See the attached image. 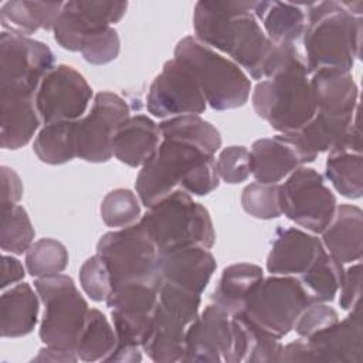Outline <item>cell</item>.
Segmentation results:
<instances>
[{
  "instance_id": "obj_1",
  "label": "cell",
  "mask_w": 363,
  "mask_h": 363,
  "mask_svg": "<svg viewBox=\"0 0 363 363\" xmlns=\"http://www.w3.org/2000/svg\"><path fill=\"white\" fill-rule=\"evenodd\" d=\"M255 1H197L193 11L196 38L228 55L252 79H264L277 44L254 14Z\"/></svg>"
},
{
  "instance_id": "obj_2",
  "label": "cell",
  "mask_w": 363,
  "mask_h": 363,
  "mask_svg": "<svg viewBox=\"0 0 363 363\" xmlns=\"http://www.w3.org/2000/svg\"><path fill=\"white\" fill-rule=\"evenodd\" d=\"M255 113L279 135H292L316 113L305 58L295 44L279 45L269 75L251 95Z\"/></svg>"
},
{
  "instance_id": "obj_3",
  "label": "cell",
  "mask_w": 363,
  "mask_h": 363,
  "mask_svg": "<svg viewBox=\"0 0 363 363\" xmlns=\"http://www.w3.org/2000/svg\"><path fill=\"white\" fill-rule=\"evenodd\" d=\"M220 186L216 157L176 139H164L155 156L140 167L135 189L140 203L149 208L176 190L207 196Z\"/></svg>"
},
{
  "instance_id": "obj_4",
  "label": "cell",
  "mask_w": 363,
  "mask_h": 363,
  "mask_svg": "<svg viewBox=\"0 0 363 363\" xmlns=\"http://www.w3.org/2000/svg\"><path fill=\"white\" fill-rule=\"evenodd\" d=\"M303 31L308 74L322 68L352 71L360 57L363 18L352 14L343 1L306 3Z\"/></svg>"
},
{
  "instance_id": "obj_5",
  "label": "cell",
  "mask_w": 363,
  "mask_h": 363,
  "mask_svg": "<svg viewBox=\"0 0 363 363\" xmlns=\"http://www.w3.org/2000/svg\"><path fill=\"white\" fill-rule=\"evenodd\" d=\"M139 223L155 241L160 254L184 247L211 248L216 231L208 210L191 194L176 190L147 208Z\"/></svg>"
},
{
  "instance_id": "obj_6",
  "label": "cell",
  "mask_w": 363,
  "mask_h": 363,
  "mask_svg": "<svg viewBox=\"0 0 363 363\" xmlns=\"http://www.w3.org/2000/svg\"><path fill=\"white\" fill-rule=\"evenodd\" d=\"M174 58L193 72L213 109L228 111L247 104L251 81L244 69L194 35L183 37L176 44Z\"/></svg>"
},
{
  "instance_id": "obj_7",
  "label": "cell",
  "mask_w": 363,
  "mask_h": 363,
  "mask_svg": "<svg viewBox=\"0 0 363 363\" xmlns=\"http://www.w3.org/2000/svg\"><path fill=\"white\" fill-rule=\"evenodd\" d=\"M159 285L153 281L126 282L112 288L106 299L118 343L105 362L142 360V340L159 303Z\"/></svg>"
},
{
  "instance_id": "obj_8",
  "label": "cell",
  "mask_w": 363,
  "mask_h": 363,
  "mask_svg": "<svg viewBox=\"0 0 363 363\" xmlns=\"http://www.w3.org/2000/svg\"><path fill=\"white\" fill-rule=\"evenodd\" d=\"M201 295L182 286L160 282L159 303L147 329L142 350L157 363L182 362L187 328L200 313Z\"/></svg>"
},
{
  "instance_id": "obj_9",
  "label": "cell",
  "mask_w": 363,
  "mask_h": 363,
  "mask_svg": "<svg viewBox=\"0 0 363 363\" xmlns=\"http://www.w3.org/2000/svg\"><path fill=\"white\" fill-rule=\"evenodd\" d=\"M34 288L44 305L38 335L45 346L75 352L89 306L74 279L65 274L35 278Z\"/></svg>"
},
{
  "instance_id": "obj_10",
  "label": "cell",
  "mask_w": 363,
  "mask_h": 363,
  "mask_svg": "<svg viewBox=\"0 0 363 363\" xmlns=\"http://www.w3.org/2000/svg\"><path fill=\"white\" fill-rule=\"evenodd\" d=\"M96 254L105 261L112 288L126 282L157 279L160 251L140 223L104 234L96 242Z\"/></svg>"
},
{
  "instance_id": "obj_11",
  "label": "cell",
  "mask_w": 363,
  "mask_h": 363,
  "mask_svg": "<svg viewBox=\"0 0 363 363\" xmlns=\"http://www.w3.org/2000/svg\"><path fill=\"white\" fill-rule=\"evenodd\" d=\"M309 303L311 299L296 277L271 275L252 289L242 313L269 335L282 339Z\"/></svg>"
},
{
  "instance_id": "obj_12",
  "label": "cell",
  "mask_w": 363,
  "mask_h": 363,
  "mask_svg": "<svg viewBox=\"0 0 363 363\" xmlns=\"http://www.w3.org/2000/svg\"><path fill=\"white\" fill-rule=\"evenodd\" d=\"M54 67V54L47 44L1 31L0 98L35 96L41 79Z\"/></svg>"
},
{
  "instance_id": "obj_13",
  "label": "cell",
  "mask_w": 363,
  "mask_h": 363,
  "mask_svg": "<svg viewBox=\"0 0 363 363\" xmlns=\"http://www.w3.org/2000/svg\"><path fill=\"white\" fill-rule=\"evenodd\" d=\"M279 197L282 214L313 234L323 233L337 207L323 176L308 166H299L279 184Z\"/></svg>"
},
{
  "instance_id": "obj_14",
  "label": "cell",
  "mask_w": 363,
  "mask_h": 363,
  "mask_svg": "<svg viewBox=\"0 0 363 363\" xmlns=\"http://www.w3.org/2000/svg\"><path fill=\"white\" fill-rule=\"evenodd\" d=\"M363 325L360 303L332 326L308 339H296L282 346L279 362H336L362 363Z\"/></svg>"
},
{
  "instance_id": "obj_15",
  "label": "cell",
  "mask_w": 363,
  "mask_h": 363,
  "mask_svg": "<svg viewBox=\"0 0 363 363\" xmlns=\"http://www.w3.org/2000/svg\"><path fill=\"white\" fill-rule=\"evenodd\" d=\"M130 116L128 102L118 94H95L91 109L77 121V157L89 163H105L113 156V139L119 126Z\"/></svg>"
},
{
  "instance_id": "obj_16",
  "label": "cell",
  "mask_w": 363,
  "mask_h": 363,
  "mask_svg": "<svg viewBox=\"0 0 363 363\" xmlns=\"http://www.w3.org/2000/svg\"><path fill=\"white\" fill-rule=\"evenodd\" d=\"M91 85L74 67L60 64L41 79L34 101L43 125L81 119L91 99Z\"/></svg>"
},
{
  "instance_id": "obj_17",
  "label": "cell",
  "mask_w": 363,
  "mask_h": 363,
  "mask_svg": "<svg viewBox=\"0 0 363 363\" xmlns=\"http://www.w3.org/2000/svg\"><path fill=\"white\" fill-rule=\"evenodd\" d=\"M206 108V98L193 72L176 58L166 61L149 86L147 112L156 118L169 119L182 115H200Z\"/></svg>"
},
{
  "instance_id": "obj_18",
  "label": "cell",
  "mask_w": 363,
  "mask_h": 363,
  "mask_svg": "<svg viewBox=\"0 0 363 363\" xmlns=\"http://www.w3.org/2000/svg\"><path fill=\"white\" fill-rule=\"evenodd\" d=\"M126 1L72 0L64 1L54 24V40L64 50L81 51L85 37L96 30L113 27L126 13Z\"/></svg>"
},
{
  "instance_id": "obj_19",
  "label": "cell",
  "mask_w": 363,
  "mask_h": 363,
  "mask_svg": "<svg viewBox=\"0 0 363 363\" xmlns=\"http://www.w3.org/2000/svg\"><path fill=\"white\" fill-rule=\"evenodd\" d=\"M233 343L231 315L211 302L187 328L182 362L231 363Z\"/></svg>"
},
{
  "instance_id": "obj_20",
  "label": "cell",
  "mask_w": 363,
  "mask_h": 363,
  "mask_svg": "<svg viewBox=\"0 0 363 363\" xmlns=\"http://www.w3.org/2000/svg\"><path fill=\"white\" fill-rule=\"evenodd\" d=\"M217 262L208 248L184 247L162 252L157 262L159 282H167L201 295L207 288Z\"/></svg>"
},
{
  "instance_id": "obj_21",
  "label": "cell",
  "mask_w": 363,
  "mask_h": 363,
  "mask_svg": "<svg viewBox=\"0 0 363 363\" xmlns=\"http://www.w3.org/2000/svg\"><path fill=\"white\" fill-rule=\"evenodd\" d=\"M323 251L318 237L296 227H279L267 257V271L271 275L299 277Z\"/></svg>"
},
{
  "instance_id": "obj_22",
  "label": "cell",
  "mask_w": 363,
  "mask_h": 363,
  "mask_svg": "<svg viewBox=\"0 0 363 363\" xmlns=\"http://www.w3.org/2000/svg\"><path fill=\"white\" fill-rule=\"evenodd\" d=\"M325 177L340 196L360 199L363 194V155L362 132L357 116L345 139L332 150L325 164Z\"/></svg>"
},
{
  "instance_id": "obj_23",
  "label": "cell",
  "mask_w": 363,
  "mask_h": 363,
  "mask_svg": "<svg viewBox=\"0 0 363 363\" xmlns=\"http://www.w3.org/2000/svg\"><path fill=\"white\" fill-rule=\"evenodd\" d=\"M309 82L318 112L345 118L357 113L359 88L352 71L322 68L311 74Z\"/></svg>"
},
{
  "instance_id": "obj_24",
  "label": "cell",
  "mask_w": 363,
  "mask_h": 363,
  "mask_svg": "<svg viewBox=\"0 0 363 363\" xmlns=\"http://www.w3.org/2000/svg\"><path fill=\"white\" fill-rule=\"evenodd\" d=\"M250 155L251 176L258 183L279 184L295 169L305 166L294 142L285 135L255 140Z\"/></svg>"
},
{
  "instance_id": "obj_25",
  "label": "cell",
  "mask_w": 363,
  "mask_h": 363,
  "mask_svg": "<svg viewBox=\"0 0 363 363\" xmlns=\"http://www.w3.org/2000/svg\"><path fill=\"white\" fill-rule=\"evenodd\" d=\"M162 142L159 125L147 115H130L116 130L113 156L130 167H142L156 153Z\"/></svg>"
},
{
  "instance_id": "obj_26",
  "label": "cell",
  "mask_w": 363,
  "mask_h": 363,
  "mask_svg": "<svg viewBox=\"0 0 363 363\" xmlns=\"http://www.w3.org/2000/svg\"><path fill=\"white\" fill-rule=\"evenodd\" d=\"M328 254L342 264H353L363 255V211L353 204H337L335 216L322 233Z\"/></svg>"
},
{
  "instance_id": "obj_27",
  "label": "cell",
  "mask_w": 363,
  "mask_h": 363,
  "mask_svg": "<svg viewBox=\"0 0 363 363\" xmlns=\"http://www.w3.org/2000/svg\"><path fill=\"white\" fill-rule=\"evenodd\" d=\"M356 116L357 113L353 118L332 116L316 111L298 132L285 136L294 142L303 164L312 163L318 155L332 150L345 139Z\"/></svg>"
},
{
  "instance_id": "obj_28",
  "label": "cell",
  "mask_w": 363,
  "mask_h": 363,
  "mask_svg": "<svg viewBox=\"0 0 363 363\" xmlns=\"http://www.w3.org/2000/svg\"><path fill=\"white\" fill-rule=\"evenodd\" d=\"M34 96L0 98V145L7 150L26 146L41 125Z\"/></svg>"
},
{
  "instance_id": "obj_29",
  "label": "cell",
  "mask_w": 363,
  "mask_h": 363,
  "mask_svg": "<svg viewBox=\"0 0 363 363\" xmlns=\"http://www.w3.org/2000/svg\"><path fill=\"white\" fill-rule=\"evenodd\" d=\"M234 343L231 363H275L281 360V339L269 335L242 312L231 316Z\"/></svg>"
},
{
  "instance_id": "obj_30",
  "label": "cell",
  "mask_w": 363,
  "mask_h": 363,
  "mask_svg": "<svg viewBox=\"0 0 363 363\" xmlns=\"http://www.w3.org/2000/svg\"><path fill=\"white\" fill-rule=\"evenodd\" d=\"M306 4L285 1H255L254 14L265 35L277 45L295 44L306 27Z\"/></svg>"
},
{
  "instance_id": "obj_31",
  "label": "cell",
  "mask_w": 363,
  "mask_h": 363,
  "mask_svg": "<svg viewBox=\"0 0 363 363\" xmlns=\"http://www.w3.org/2000/svg\"><path fill=\"white\" fill-rule=\"evenodd\" d=\"M1 337H23L31 333L38 322L40 296L27 282H18L3 291L1 301Z\"/></svg>"
},
{
  "instance_id": "obj_32",
  "label": "cell",
  "mask_w": 363,
  "mask_h": 363,
  "mask_svg": "<svg viewBox=\"0 0 363 363\" xmlns=\"http://www.w3.org/2000/svg\"><path fill=\"white\" fill-rule=\"evenodd\" d=\"M62 4V1H4L0 6V23L3 31L26 37H30L38 30L52 31Z\"/></svg>"
},
{
  "instance_id": "obj_33",
  "label": "cell",
  "mask_w": 363,
  "mask_h": 363,
  "mask_svg": "<svg viewBox=\"0 0 363 363\" xmlns=\"http://www.w3.org/2000/svg\"><path fill=\"white\" fill-rule=\"evenodd\" d=\"M264 279L261 267L250 262H238L225 267L211 294V302L231 316L242 312L252 289Z\"/></svg>"
},
{
  "instance_id": "obj_34",
  "label": "cell",
  "mask_w": 363,
  "mask_h": 363,
  "mask_svg": "<svg viewBox=\"0 0 363 363\" xmlns=\"http://www.w3.org/2000/svg\"><path fill=\"white\" fill-rule=\"evenodd\" d=\"M33 152L40 162L58 166L77 157V121L44 125L35 135Z\"/></svg>"
},
{
  "instance_id": "obj_35",
  "label": "cell",
  "mask_w": 363,
  "mask_h": 363,
  "mask_svg": "<svg viewBox=\"0 0 363 363\" xmlns=\"http://www.w3.org/2000/svg\"><path fill=\"white\" fill-rule=\"evenodd\" d=\"M162 138L176 139L193 145L208 155H216L221 147L218 129L199 115H182L163 119L159 123Z\"/></svg>"
},
{
  "instance_id": "obj_36",
  "label": "cell",
  "mask_w": 363,
  "mask_h": 363,
  "mask_svg": "<svg viewBox=\"0 0 363 363\" xmlns=\"http://www.w3.org/2000/svg\"><path fill=\"white\" fill-rule=\"evenodd\" d=\"M118 343L113 325L95 308H89L85 323L79 333L75 353L82 362H105Z\"/></svg>"
},
{
  "instance_id": "obj_37",
  "label": "cell",
  "mask_w": 363,
  "mask_h": 363,
  "mask_svg": "<svg viewBox=\"0 0 363 363\" xmlns=\"http://www.w3.org/2000/svg\"><path fill=\"white\" fill-rule=\"evenodd\" d=\"M345 268L343 264L335 259L326 250L315 259V262L299 277H296L303 286L311 302H332L337 295Z\"/></svg>"
},
{
  "instance_id": "obj_38",
  "label": "cell",
  "mask_w": 363,
  "mask_h": 363,
  "mask_svg": "<svg viewBox=\"0 0 363 363\" xmlns=\"http://www.w3.org/2000/svg\"><path fill=\"white\" fill-rule=\"evenodd\" d=\"M35 231L26 208L20 204L1 210L0 247L3 252L26 254L34 242Z\"/></svg>"
},
{
  "instance_id": "obj_39",
  "label": "cell",
  "mask_w": 363,
  "mask_h": 363,
  "mask_svg": "<svg viewBox=\"0 0 363 363\" xmlns=\"http://www.w3.org/2000/svg\"><path fill=\"white\" fill-rule=\"evenodd\" d=\"M68 261V250L54 238H40L26 252V268L34 278L61 274L67 268Z\"/></svg>"
},
{
  "instance_id": "obj_40",
  "label": "cell",
  "mask_w": 363,
  "mask_h": 363,
  "mask_svg": "<svg viewBox=\"0 0 363 363\" xmlns=\"http://www.w3.org/2000/svg\"><path fill=\"white\" fill-rule=\"evenodd\" d=\"M140 200L129 189H115L101 201L99 214L105 225L111 228H125L139 223L142 217Z\"/></svg>"
},
{
  "instance_id": "obj_41",
  "label": "cell",
  "mask_w": 363,
  "mask_h": 363,
  "mask_svg": "<svg viewBox=\"0 0 363 363\" xmlns=\"http://www.w3.org/2000/svg\"><path fill=\"white\" fill-rule=\"evenodd\" d=\"M241 206L247 214L259 220H272L282 216L279 184L250 183L241 193Z\"/></svg>"
},
{
  "instance_id": "obj_42",
  "label": "cell",
  "mask_w": 363,
  "mask_h": 363,
  "mask_svg": "<svg viewBox=\"0 0 363 363\" xmlns=\"http://www.w3.org/2000/svg\"><path fill=\"white\" fill-rule=\"evenodd\" d=\"M121 51L119 34L113 27H105L88 34L82 43V58L92 65H105L116 60Z\"/></svg>"
},
{
  "instance_id": "obj_43",
  "label": "cell",
  "mask_w": 363,
  "mask_h": 363,
  "mask_svg": "<svg viewBox=\"0 0 363 363\" xmlns=\"http://www.w3.org/2000/svg\"><path fill=\"white\" fill-rule=\"evenodd\" d=\"M82 291L95 302H106L112 292V279L105 261L98 255L89 257L79 268Z\"/></svg>"
},
{
  "instance_id": "obj_44",
  "label": "cell",
  "mask_w": 363,
  "mask_h": 363,
  "mask_svg": "<svg viewBox=\"0 0 363 363\" xmlns=\"http://www.w3.org/2000/svg\"><path fill=\"white\" fill-rule=\"evenodd\" d=\"M216 169L220 180L227 184H238L251 176V155L245 146L231 145L224 147L217 159Z\"/></svg>"
},
{
  "instance_id": "obj_45",
  "label": "cell",
  "mask_w": 363,
  "mask_h": 363,
  "mask_svg": "<svg viewBox=\"0 0 363 363\" xmlns=\"http://www.w3.org/2000/svg\"><path fill=\"white\" fill-rule=\"evenodd\" d=\"M336 309L325 302H311L298 316L294 329L302 339H308L315 333L332 326L339 320Z\"/></svg>"
},
{
  "instance_id": "obj_46",
  "label": "cell",
  "mask_w": 363,
  "mask_h": 363,
  "mask_svg": "<svg viewBox=\"0 0 363 363\" xmlns=\"http://www.w3.org/2000/svg\"><path fill=\"white\" fill-rule=\"evenodd\" d=\"M340 298L339 305L345 311L353 309L357 303H360L362 294V264L357 261L347 269H345L342 285H340Z\"/></svg>"
},
{
  "instance_id": "obj_47",
  "label": "cell",
  "mask_w": 363,
  "mask_h": 363,
  "mask_svg": "<svg viewBox=\"0 0 363 363\" xmlns=\"http://www.w3.org/2000/svg\"><path fill=\"white\" fill-rule=\"evenodd\" d=\"M0 180H1V190H0L1 210L17 206L23 197V190H24L20 176L11 167L1 166Z\"/></svg>"
},
{
  "instance_id": "obj_48",
  "label": "cell",
  "mask_w": 363,
  "mask_h": 363,
  "mask_svg": "<svg viewBox=\"0 0 363 363\" xmlns=\"http://www.w3.org/2000/svg\"><path fill=\"white\" fill-rule=\"evenodd\" d=\"M26 277V269L23 264L11 255H7L6 252L1 257V289H6L7 286H13L18 284Z\"/></svg>"
},
{
  "instance_id": "obj_49",
  "label": "cell",
  "mask_w": 363,
  "mask_h": 363,
  "mask_svg": "<svg viewBox=\"0 0 363 363\" xmlns=\"http://www.w3.org/2000/svg\"><path fill=\"white\" fill-rule=\"evenodd\" d=\"M33 360L34 362H77L78 356L75 352L45 346L40 349L38 354Z\"/></svg>"
}]
</instances>
